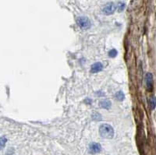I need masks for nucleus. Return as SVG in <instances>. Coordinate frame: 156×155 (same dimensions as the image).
Instances as JSON below:
<instances>
[{
    "mask_svg": "<svg viewBox=\"0 0 156 155\" xmlns=\"http://www.w3.org/2000/svg\"><path fill=\"white\" fill-rule=\"evenodd\" d=\"M6 141H7V139L6 138L5 136H3L0 138V150H3V148L5 147Z\"/></svg>",
    "mask_w": 156,
    "mask_h": 155,
    "instance_id": "nucleus-9",
    "label": "nucleus"
},
{
    "mask_svg": "<svg viewBox=\"0 0 156 155\" xmlns=\"http://www.w3.org/2000/svg\"><path fill=\"white\" fill-rule=\"evenodd\" d=\"M103 68V66L101 62H96V63H94V64L91 66V73H98Z\"/></svg>",
    "mask_w": 156,
    "mask_h": 155,
    "instance_id": "nucleus-6",
    "label": "nucleus"
},
{
    "mask_svg": "<svg viewBox=\"0 0 156 155\" xmlns=\"http://www.w3.org/2000/svg\"><path fill=\"white\" fill-rule=\"evenodd\" d=\"M112 103L109 100H103L100 102V107L105 109H109L111 108Z\"/></svg>",
    "mask_w": 156,
    "mask_h": 155,
    "instance_id": "nucleus-7",
    "label": "nucleus"
},
{
    "mask_svg": "<svg viewBox=\"0 0 156 155\" xmlns=\"http://www.w3.org/2000/svg\"><path fill=\"white\" fill-rule=\"evenodd\" d=\"M92 118L95 120H100L102 119V116H101V115L98 114V113H95V114L92 115Z\"/></svg>",
    "mask_w": 156,
    "mask_h": 155,
    "instance_id": "nucleus-13",
    "label": "nucleus"
},
{
    "mask_svg": "<svg viewBox=\"0 0 156 155\" xmlns=\"http://www.w3.org/2000/svg\"><path fill=\"white\" fill-rule=\"evenodd\" d=\"M116 9V6L113 3H109L104 6V7L102 9V12L105 15H111L115 12Z\"/></svg>",
    "mask_w": 156,
    "mask_h": 155,
    "instance_id": "nucleus-3",
    "label": "nucleus"
},
{
    "mask_svg": "<svg viewBox=\"0 0 156 155\" xmlns=\"http://www.w3.org/2000/svg\"><path fill=\"white\" fill-rule=\"evenodd\" d=\"M116 8H117L119 12H122V11H123V10H124V8H125V4L123 3H119Z\"/></svg>",
    "mask_w": 156,
    "mask_h": 155,
    "instance_id": "nucleus-11",
    "label": "nucleus"
},
{
    "mask_svg": "<svg viewBox=\"0 0 156 155\" xmlns=\"http://www.w3.org/2000/svg\"><path fill=\"white\" fill-rule=\"evenodd\" d=\"M99 133L105 139H112L114 136V130L109 124H102L99 127Z\"/></svg>",
    "mask_w": 156,
    "mask_h": 155,
    "instance_id": "nucleus-1",
    "label": "nucleus"
},
{
    "mask_svg": "<svg viewBox=\"0 0 156 155\" xmlns=\"http://www.w3.org/2000/svg\"><path fill=\"white\" fill-rule=\"evenodd\" d=\"M78 26L80 27L83 30H88L91 27V21L90 20L85 17H78L77 20Z\"/></svg>",
    "mask_w": 156,
    "mask_h": 155,
    "instance_id": "nucleus-2",
    "label": "nucleus"
},
{
    "mask_svg": "<svg viewBox=\"0 0 156 155\" xmlns=\"http://www.w3.org/2000/svg\"><path fill=\"white\" fill-rule=\"evenodd\" d=\"M124 98H125V96H124V94L122 91H119L116 94V98L118 101H123Z\"/></svg>",
    "mask_w": 156,
    "mask_h": 155,
    "instance_id": "nucleus-10",
    "label": "nucleus"
},
{
    "mask_svg": "<svg viewBox=\"0 0 156 155\" xmlns=\"http://www.w3.org/2000/svg\"><path fill=\"white\" fill-rule=\"evenodd\" d=\"M117 54H118V52H117V51H116V49H114V48H113V49H112V50H110L109 52V55L112 58L116 57V55H117Z\"/></svg>",
    "mask_w": 156,
    "mask_h": 155,
    "instance_id": "nucleus-12",
    "label": "nucleus"
},
{
    "mask_svg": "<svg viewBox=\"0 0 156 155\" xmlns=\"http://www.w3.org/2000/svg\"><path fill=\"white\" fill-rule=\"evenodd\" d=\"M149 105H150V108L151 110H154L156 106V98L155 97H151L149 100Z\"/></svg>",
    "mask_w": 156,
    "mask_h": 155,
    "instance_id": "nucleus-8",
    "label": "nucleus"
},
{
    "mask_svg": "<svg viewBox=\"0 0 156 155\" xmlns=\"http://www.w3.org/2000/svg\"><path fill=\"white\" fill-rule=\"evenodd\" d=\"M101 150H102V147H101L99 143H91L90 146H89V152L91 154H92L99 153Z\"/></svg>",
    "mask_w": 156,
    "mask_h": 155,
    "instance_id": "nucleus-5",
    "label": "nucleus"
},
{
    "mask_svg": "<svg viewBox=\"0 0 156 155\" xmlns=\"http://www.w3.org/2000/svg\"><path fill=\"white\" fill-rule=\"evenodd\" d=\"M145 83H146L147 89L148 91H151L153 87V76L150 73H148L145 76Z\"/></svg>",
    "mask_w": 156,
    "mask_h": 155,
    "instance_id": "nucleus-4",
    "label": "nucleus"
}]
</instances>
